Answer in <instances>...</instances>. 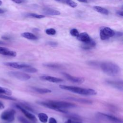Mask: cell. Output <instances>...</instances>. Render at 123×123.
Instances as JSON below:
<instances>
[{
  "label": "cell",
  "mask_w": 123,
  "mask_h": 123,
  "mask_svg": "<svg viewBox=\"0 0 123 123\" xmlns=\"http://www.w3.org/2000/svg\"><path fill=\"white\" fill-rule=\"evenodd\" d=\"M59 87L62 89L66 90L70 92L82 95L94 96L97 95V92L95 90L91 88H82L77 86H70L64 85H60Z\"/></svg>",
  "instance_id": "6da1fadb"
},
{
  "label": "cell",
  "mask_w": 123,
  "mask_h": 123,
  "mask_svg": "<svg viewBox=\"0 0 123 123\" xmlns=\"http://www.w3.org/2000/svg\"><path fill=\"white\" fill-rule=\"evenodd\" d=\"M100 68L107 75L109 76H116L120 72V67L112 62H105L101 63Z\"/></svg>",
  "instance_id": "7a4b0ae2"
},
{
  "label": "cell",
  "mask_w": 123,
  "mask_h": 123,
  "mask_svg": "<svg viewBox=\"0 0 123 123\" xmlns=\"http://www.w3.org/2000/svg\"><path fill=\"white\" fill-rule=\"evenodd\" d=\"M15 112V111L13 109H8L1 113L0 118L2 120L7 122H12L14 119Z\"/></svg>",
  "instance_id": "3957f363"
},
{
  "label": "cell",
  "mask_w": 123,
  "mask_h": 123,
  "mask_svg": "<svg viewBox=\"0 0 123 123\" xmlns=\"http://www.w3.org/2000/svg\"><path fill=\"white\" fill-rule=\"evenodd\" d=\"M9 75L21 81H27L29 80L31 76L28 74L21 72H10L9 73Z\"/></svg>",
  "instance_id": "277c9868"
},
{
  "label": "cell",
  "mask_w": 123,
  "mask_h": 123,
  "mask_svg": "<svg viewBox=\"0 0 123 123\" xmlns=\"http://www.w3.org/2000/svg\"><path fill=\"white\" fill-rule=\"evenodd\" d=\"M51 103L56 106L57 107L64 109V108H74L76 107V105L74 104L67 102L65 101H55V100H50Z\"/></svg>",
  "instance_id": "5b68a950"
},
{
  "label": "cell",
  "mask_w": 123,
  "mask_h": 123,
  "mask_svg": "<svg viewBox=\"0 0 123 123\" xmlns=\"http://www.w3.org/2000/svg\"><path fill=\"white\" fill-rule=\"evenodd\" d=\"M38 103L41 105H42L45 107L48 108L49 109H52L53 110H55L56 111L61 112H63V113H67L68 111L64 110V109H61L57 107L56 106L53 105L52 103H51L50 100L47 101H39L38 102Z\"/></svg>",
  "instance_id": "8992f818"
},
{
  "label": "cell",
  "mask_w": 123,
  "mask_h": 123,
  "mask_svg": "<svg viewBox=\"0 0 123 123\" xmlns=\"http://www.w3.org/2000/svg\"><path fill=\"white\" fill-rule=\"evenodd\" d=\"M4 64L7 66L18 69H23L30 66L28 64L18 62H7L4 63Z\"/></svg>",
  "instance_id": "52a82bcc"
},
{
  "label": "cell",
  "mask_w": 123,
  "mask_h": 123,
  "mask_svg": "<svg viewBox=\"0 0 123 123\" xmlns=\"http://www.w3.org/2000/svg\"><path fill=\"white\" fill-rule=\"evenodd\" d=\"M62 74L67 80L75 83H82L85 81V78L82 77L74 76L66 73H63Z\"/></svg>",
  "instance_id": "ba28073f"
},
{
  "label": "cell",
  "mask_w": 123,
  "mask_h": 123,
  "mask_svg": "<svg viewBox=\"0 0 123 123\" xmlns=\"http://www.w3.org/2000/svg\"><path fill=\"white\" fill-rule=\"evenodd\" d=\"M16 107L17 108L19 109L24 113V114L25 116V117H27L28 119H29V120H31L34 122H36L37 121V119L34 114H33L32 113H31L27 110L23 108L21 105H16Z\"/></svg>",
  "instance_id": "9c48e42d"
},
{
  "label": "cell",
  "mask_w": 123,
  "mask_h": 123,
  "mask_svg": "<svg viewBox=\"0 0 123 123\" xmlns=\"http://www.w3.org/2000/svg\"><path fill=\"white\" fill-rule=\"evenodd\" d=\"M98 115L99 117H100V118H101L102 119L108 120L110 121H111V122H113L114 123H122V120H121L120 119H119L116 117L113 116L112 115L106 114L103 113H98Z\"/></svg>",
  "instance_id": "30bf717a"
},
{
  "label": "cell",
  "mask_w": 123,
  "mask_h": 123,
  "mask_svg": "<svg viewBox=\"0 0 123 123\" xmlns=\"http://www.w3.org/2000/svg\"><path fill=\"white\" fill-rule=\"evenodd\" d=\"M40 78L41 80H45V81H47L50 82H52V83H60L62 82L63 81V80L60 78L56 77H53L49 75H42L40 77Z\"/></svg>",
  "instance_id": "8fae6325"
},
{
  "label": "cell",
  "mask_w": 123,
  "mask_h": 123,
  "mask_svg": "<svg viewBox=\"0 0 123 123\" xmlns=\"http://www.w3.org/2000/svg\"><path fill=\"white\" fill-rule=\"evenodd\" d=\"M0 54L8 56L15 57L16 56V52L15 51L11 50L6 48L0 47Z\"/></svg>",
  "instance_id": "7c38bea8"
},
{
  "label": "cell",
  "mask_w": 123,
  "mask_h": 123,
  "mask_svg": "<svg viewBox=\"0 0 123 123\" xmlns=\"http://www.w3.org/2000/svg\"><path fill=\"white\" fill-rule=\"evenodd\" d=\"M77 38L78 40L83 42V43H86L89 42L91 39L87 33L86 32H83L79 34L77 37Z\"/></svg>",
  "instance_id": "4fadbf2b"
},
{
  "label": "cell",
  "mask_w": 123,
  "mask_h": 123,
  "mask_svg": "<svg viewBox=\"0 0 123 123\" xmlns=\"http://www.w3.org/2000/svg\"><path fill=\"white\" fill-rule=\"evenodd\" d=\"M107 83L114 88L118 89L123 90V82L122 81H107Z\"/></svg>",
  "instance_id": "5bb4252c"
},
{
  "label": "cell",
  "mask_w": 123,
  "mask_h": 123,
  "mask_svg": "<svg viewBox=\"0 0 123 123\" xmlns=\"http://www.w3.org/2000/svg\"><path fill=\"white\" fill-rule=\"evenodd\" d=\"M44 12L45 14L47 15H58L60 14V12L58 11L49 8H46L44 9Z\"/></svg>",
  "instance_id": "9a60e30c"
},
{
  "label": "cell",
  "mask_w": 123,
  "mask_h": 123,
  "mask_svg": "<svg viewBox=\"0 0 123 123\" xmlns=\"http://www.w3.org/2000/svg\"><path fill=\"white\" fill-rule=\"evenodd\" d=\"M95 46H96L95 42L93 40L91 39L88 42L84 43V44L82 45V47L83 49H89L94 47Z\"/></svg>",
  "instance_id": "2e32d148"
},
{
  "label": "cell",
  "mask_w": 123,
  "mask_h": 123,
  "mask_svg": "<svg viewBox=\"0 0 123 123\" xmlns=\"http://www.w3.org/2000/svg\"><path fill=\"white\" fill-rule=\"evenodd\" d=\"M21 36L25 37L26 38L28 39H30V40H37V37L36 36H35L34 34L29 33V32H25L21 34Z\"/></svg>",
  "instance_id": "e0dca14e"
},
{
  "label": "cell",
  "mask_w": 123,
  "mask_h": 123,
  "mask_svg": "<svg viewBox=\"0 0 123 123\" xmlns=\"http://www.w3.org/2000/svg\"><path fill=\"white\" fill-rule=\"evenodd\" d=\"M32 88L36 92L40 94H45V93H49L51 92V90L48 88H39V87H33Z\"/></svg>",
  "instance_id": "ac0fdd59"
},
{
  "label": "cell",
  "mask_w": 123,
  "mask_h": 123,
  "mask_svg": "<svg viewBox=\"0 0 123 123\" xmlns=\"http://www.w3.org/2000/svg\"><path fill=\"white\" fill-rule=\"evenodd\" d=\"M104 33L108 37H111L115 35V32L109 27H105L102 29Z\"/></svg>",
  "instance_id": "d6986e66"
},
{
  "label": "cell",
  "mask_w": 123,
  "mask_h": 123,
  "mask_svg": "<svg viewBox=\"0 0 123 123\" xmlns=\"http://www.w3.org/2000/svg\"><path fill=\"white\" fill-rule=\"evenodd\" d=\"M93 9L96 12L101 13L102 14H105V15H108L109 14V12H108V10H107L106 9H105L104 8H103V7H101L100 6H95L93 7Z\"/></svg>",
  "instance_id": "ffe728a7"
},
{
  "label": "cell",
  "mask_w": 123,
  "mask_h": 123,
  "mask_svg": "<svg viewBox=\"0 0 123 123\" xmlns=\"http://www.w3.org/2000/svg\"><path fill=\"white\" fill-rule=\"evenodd\" d=\"M38 117L39 121L43 123H46L48 121V116L45 113L40 112V113H38Z\"/></svg>",
  "instance_id": "44dd1931"
},
{
  "label": "cell",
  "mask_w": 123,
  "mask_h": 123,
  "mask_svg": "<svg viewBox=\"0 0 123 123\" xmlns=\"http://www.w3.org/2000/svg\"><path fill=\"white\" fill-rule=\"evenodd\" d=\"M0 94H5L6 95H11L12 94V92L8 88L0 86Z\"/></svg>",
  "instance_id": "7402d4cb"
},
{
  "label": "cell",
  "mask_w": 123,
  "mask_h": 123,
  "mask_svg": "<svg viewBox=\"0 0 123 123\" xmlns=\"http://www.w3.org/2000/svg\"><path fill=\"white\" fill-rule=\"evenodd\" d=\"M70 99H72L73 100H74L77 102H81V103H87V104H91L92 103V101L89 100L87 99H82V98H70Z\"/></svg>",
  "instance_id": "603a6c76"
},
{
  "label": "cell",
  "mask_w": 123,
  "mask_h": 123,
  "mask_svg": "<svg viewBox=\"0 0 123 123\" xmlns=\"http://www.w3.org/2000/svg\"><path fill=\"white\" fill-rule=\"evenodd\" d=\"M62 1L72 8H75L77 5L76 2L72 0H62Z\"/></svg>",
  "instance_id": "cb8c5ba5"
},
{
  "label": "cell",
  "mask_w": 123,
  "mask_h": 123,
  "mask_svg": "<svg viewBox=\"0 0 123 123\" xmlns=\"http://www.w3.org/2000/svg\"><path fill=\"white\" fill-rule=\"evenodd\" d=\"M23 70L25 72H27L29 73H35L37 72V70L36 68L32 67L31 66L28 67L23 69Z\"/></svg>",
  "instance_id": "d4e9b609"
},
{
  "label": "cell",
  "mask_w": 123,
  "mask_h": 123,
  "mask_svg": "<svg viewBox=\"0 0 123 123\" xmlns=\"http://www.w3.org/2000/svg\"><path fill=\"white\" fill-rule=\"evenodd\" d=\"M0 98L8 99V100H16V99L15 98L12 97L8 96V95H5V94H0Z\"/></svg>",
  "instance_id": "484cf974"
},
{
  "label": "cell",
  "mask_w": 123,
  "mask_h": 123,
  "mask_svg": "<svg viewBox=\"0 0 123 123\" xmlns=\"http://www.w3.org/2000/svg\"><path fill=\"white\" fill-rule=\"evenodd\" d=\"M28 16H30V17L37 18V19H41V18H44L45 17V15L37 14H36V13H29V14H28Z\"/></svg>",
  "instance_id": "4316f807"
},
{
  "label": "cell",
  "mask_w": 123,
  "mask_h": 123,
  "mask_svg": "<svg viewBox=\"0 0 123 123\" xmlns=\"http://www.w3.org/2000/svg\"><path fill=\"white\" fill-rule=\"evenodd\" d=\"M45 32L49 35H54L56 34V30L53 28H49L45 30Z\"/></svg>",
  "instance_id": "83f0119b"
},
{
  "label": "cell",
  "mask_w": 123,
  "mask_h": 123,
  "mask_svg": "<svg viewBox=\"0 0 123 123\" xmlns=\"http://www.w3.org/2000/svg\"><path fill=\"white\" fill-rule=\"evenodd\" d=\"M99 36H100V37L101 38V40H106V39H108L109 38V37H108L107 36H106L103 32L102 29H101L100 31V33H99Z\"/></svg>",
  "instance_id": "f1b7e54d"
},
{
  "label": "cell",
  "mask_w": 123,
  "mask_h": 123,
  "mask_svg": "<svg viewBox=\"0 0 123 123\" xmlns=\"http://www.w3.org/2000/svg\"><path fill=\"white\" fill-rule=\"evenodd\" d=\"M70 33L72 36L76 37H77L79 35L78 31H77V30L76 29H75V28L71 29L70 31Z\"/></svg>",
  "instance_id": "f546056e"
},
{
  "label": "cell",
  "mask_w": 123,
  "mask_h": 123,
  "mask_svg": "<svg viewBox=\"0 0 123 123\" xmlns=\"http://www.w3.org/2000/svg\"><path fill=\"white\" fill-rule=\"evenodd\" d=\"M18 120L21 123H30L25 118L22 116H19L18 118Z\"/></svg>",
  "instance_id": "4dcf8cb0"
},
{
  "label": "cell",
  "mask_w": 123,
  "mask_h": 123,
  "mask_svg": "<svg viewBox=\"0 0 123 123\" xmlns=\"http://www.w3.org/2000/svg\"><path fill=\"white\" fill-rule=\"evenodd\" d=\"M46 66L49 67H52V68H57L59 67V65L56 64H47L45 65Z\"/></svg>",
  "instance_id": "1f68e13d"
},
{
  "label": "cell",
  "mask_w": 123,
  "mask_h": 123,
  "mask_svg": "<svg viewBox=\"0 0 123 123\" xmlns=\"http://www.w3.org/2000/svg\"><path fill=\"white\" fill-rule=\"evenodd\" d=\"M49 123H57L56 119L53 117H50L49 119Z\"/></svg>",
  "instance_id": "d6a6232c"
},
{
  "label": "cell",
  "mask_w": 123,
  "mask_h": 123,
  "mask_svg": "<svg viewBox=\"0 0 123 123\" xmlns=\"http://www.w3.org/2000/svg\"><path fill=\"white\" fill-rule=\"evenodd\" d=\"M48 44H49V45H50V46H52V47L56 46H57V43H56V42H48Z\"/></svg>",
  "instance_id": "836d02e7"
},
{
  "label": "cell",
  "mask_w": 123,
  "mask_h": 123,
  "mask_svg": "<svg viewBox=\"0 0 123 123\" xmlns=\"http://www.w3.org/2000/svg\"><path fill=\"white\" fill-rule=\"evenodd\" d=\"M11 0L17 4H20L22 2V0Z\"/></svg>",
  "instance_id": "e575fe53"
},
{
  "label": "cell",
  "mask_w": 123,
  "mask_h": 123,
  "mask_svg": "<svg viewBox=\"0 0 123 123\" xmlns=\"http://www.w3.org/2000/svg\"><path fill=\"white\" fill-rule=\"evenodd\" d=\"M116 13H117V14L118 15H120L121 16H123V12L122 11H117Z\"/></svg>",
  "instance_id": "d590c367"
},
{
  "label": "cell",
  "mask_w": 123,
  "mask_h": 123,
  "mask_svg": "<svg viewBox=\"0 0 123 123\" xmlns=\"http://www.w3.org/2000/svg\"><path fill=\"white\" fill-rule=\"evenodd\" d=\"M1 38L3 39H4V40H9V39H10V38L8 37H7V36H2V37H1Z\"/></svg>",
  "instance_id": "8d00e7d4"
},
{
  "label": "cell",
  "mask_w": 123,
  "mask_h": 123,
  "mask_svg": "<svg viewBox=\"0 0 123 123\" xmlns=\"http://www.w3.org/2000/svg\"><path fill=\"white\" fill-rule=\"evenodd\" d=\"M115 35H117V36H121L122 35V33L118 32H116V34L115 33Z\"/></svg>",
  "instance_id": "74e56055"
},
{
  "label": "cell",
  "mask_w": 123,
  "mask_h": 123,
  "mask_svg": "<svg viewBox=\"0 0 123 123\" xmlns=\"http://www.w3.org/2000/svg\"><path fill=\"white\" fill-rule=\"evenodd\" d=\"M72 119H68L65 122V123H72Z\"/></svg>",
  "instance_id": "f35d334b"
},
{
  "label": "cell",
  "mask_w": 123,
  "mask_h": 123,
  "mask_svg": "<svg viewBox=\"0 0 123 123\" xmlns=\"http://www.w3.org/2000/svg\"><path fill=\"white\" fill-rule=\"evenodd\" d=\"M4 108V105L0 102V109H3Z\"/></svg>",
  "instance_id": "ab89813d"
},
{
  "label": "cell",
  "mask_w": 123,
  "mask_h": 123,
  "mask_svg": "<svg viewBox=\"0 0 123 123\" xmlns=\"http://www.w3.org/2000/svg\"><path fill=\"white\" fill-rule=\"evenodd\" d=\"M5 12V11L1 8H0V13H3Z\"/></svg>",
  "instance_id": "60d3db41"
},
{
  "label": "cell",
  "mask_w": 123,
  "mask_h": 123,
  "mask_svg": "<svg viewBox=\"0 0 123 123\" xmlns=\"http://www.w3.org/2000/svg\"><path fill=\"white\" fill-rule=\"evenodd\" d=\"M77 0L82 2H87V0Z\"/></svg>",
  "instance_id": "b9f144b4"
},
{
  "label": "cell",
  "mask_w": 123,
  "mask_h": 123,
  "mask_svg": "<svg viewBox=\"0 0 123 123\" xmlns=\"http://www.w3.org/2000/svg\"><path fill=\"white\" fill-rule=\"evenodd\" d=\"M72 123H80V122H78V121H73Z\"/></svg>",
  "instance_id": "7bdbcfd3"
},
{
  "label": "cell",
  "mask_w": 123,
  "mask_h": 123,
  "mask_svg": "<svg viewBox=\"0 0 123 123\" xmlns=\"http://www.w3.org/2000/svg\"><path fill=\"white\" fill-rule=\"evenodd\" d=\"M5 44L4 42H3V41H0V45H4Z\"/></svg>",
  "instance_id": "ee69618b"
},
{
  "label": "cell",
  "mask_w": 123,
  "mask_h": 123,
  "mask_svg": "<svg viewBox=\"0 0 123 123\" xmlns=\"http://www.w3.org/2000/svg\"><path fill=\"white\" fill-rule=\"evenodd\" d=\"M2 1H1V0H0V5H1V4H2Z\"/></svg>",
  "instance_id": "f6af8a7d"
},
{
  "label": "cell",
  "mask_w": 123,
  "mask_h": 123,
  "mask_svg": "<svg viewBox=\"0 0 123 123\" xmlns=\"http://www.w3.org/2000/svg\"></svg>",
  "instance_id": "bcb514c9"
}]
</instances>
